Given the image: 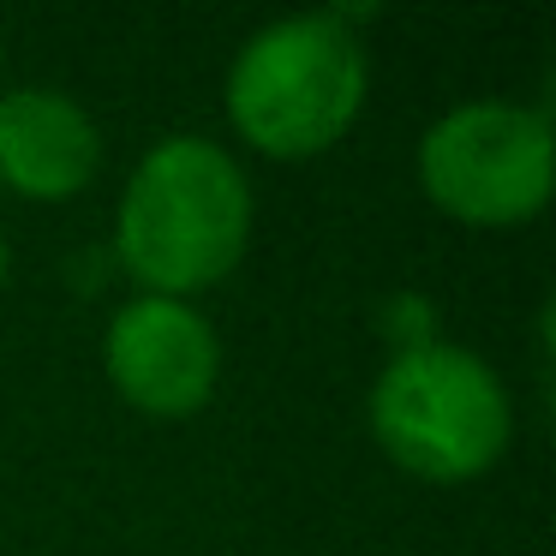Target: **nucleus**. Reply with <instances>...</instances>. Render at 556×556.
Segmentation results:
<instances>
[{"label": "nucleus", "instance_id": "obj_8", "mask_svg": "<svg viewBox=\"0 0 556 556\" xmlns=\"http://www.w3.org/2000/svg\"><path fill=\"white\" fill-rule=\"evenodd\" d=\"M0 281H7V240H0Z\"/></svg>", "mask_w": 556, "mask_h": 556}, {"label": "nucleus", "instance_id": "obj_1", "mask_svg": "<svg viewBox=\"0 0 556 556\" xmlns=\"http://www.w3.org/2000/svg\"><path fill=\"white\" fill-rule=\"evenodd\" d=\"M252 240V192L240 162L210 138H162L121 198L114 245L138 288L186 300L216 288Z\"/></svg>", "mask_w": 556, "mask_h": 556}, {"label": "nucleus", "instance_id": "obj_4", "mask_svg": "<svg viewBox=\"0 0 556 556\" xmlns=\"http://www.w3.org/2000/svg\"><path fill=\"white\" fill-rule=\"evenodd\" d=\"M419 186L467 228H515L551 204V121L515 102H460L425 132Z\"/></svg>", "mask_w": 556, "mask_h": 556}, {"label": "nucleus", "instance_id": "obj_7", "mask_svg": "<svg viewBox=\"0 0 556 556\" xmlns=\"http://www.w3.org/2000/svg\"><path fill=\"white\" fill-rule=\"evenodd\" d=\"M383 336L395 341V353L431 348V336H437V312H431V300H419V293H395V300L383 305Z\"/></svg>", "mask_w": 556, "mask_h": 556}, {"label": "nucleus", "instance_id": "obj_3", "mask_svg": "<svg viewBox=\"0 0 556 556\" xmlns=\"http://www.w3.org/2000/svg\"><path fill=\"white\" fill-rule=\"evenodd\" d=\"M371 431L401 472L425 484H467L503 460L515 413L491 365L431 341L395 353L371 383Z\"/></svg>", "mask_w": 556, "mask_h": 556}, {"label": "nucleus", "instance_id": "obj_5", "mask_svg": "<svg viewBox=\"0 0 556 556\" xmlns=\"http://www.w3.org/2000/svg\"><path fill=\"white\" fill-rule=\"evenodd\" d=\"M102 359H109V383L121 389V401H132L150 419L198 413L216 395V377H222L216 329L186 300H156V293L114 312Z\"/></svg>", "mask_w": 556, "mask_h": 556}, {"label": "nucleus", "instance_id": "obj_6", "mask_svg": "<svg viewBox=\"0 0 556 556\" xmlns=\"http://www.w3.org/2000/svg\"><path fill=\"white\" fill-rule=\"evenodd\" d=\"M102 168L97 121L61 90H13L0 97V186L37 204L78 198Z\"/></svg>", "mask_w": 556, "mask_h": 556}, {"label": "nucleus", "instance_id": "obj_2", "mask_svg": "<svg viewBox=\"0 0 556 556\" xmlns=\"http://www.w3.org/2000/svg\"><path fill=\"white\" fill-rule=\"evenodd\" d=\"M365 109V49L341 13H305L257 30L228 73V114L276 162L324 156Z\"/></svg>", "mask_w": 556, "mask_h": 556}]
</instances>
